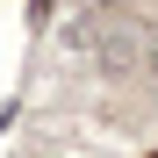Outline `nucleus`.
<instances>
[{"label": "nucleus", "mask_w": 158, "mask_h": 158, "mask_svg": "<svg viewBox=\"0 0 158 158\" xmlns=\"http://www.w3.org/2000/svg\"><path fill=\"white\" fill-rule=\"evenodd\" d=\"M65 43H72V50H86V43H94V22H86V15H79V22H65Z\"/></svg>", "instance_id": "nucleus-1"}, {"label": "nucleus", "mask_w": 158, "mask_h": 158, "mask_svg": "<svg viewBox=\"0 0 158 158\" xmlns=\"http://www.w3.org/2000/svg\"><path fill=\"white\" fill-rule=\"evenodd\" d=\"M101 7H115V0H101Z\"/></svg>", "instance_id": "nucleus-2"}]
</instances>
